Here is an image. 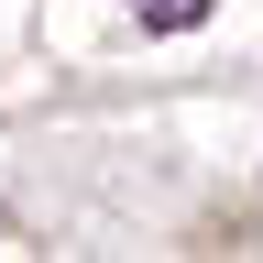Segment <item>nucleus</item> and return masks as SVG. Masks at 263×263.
<instances>
[{
    "label": "nucleus",
    "mask_w": 263,
    "mask_h": 263,
    "mask_svg": "<svg viewBox=\"0 0 263 263\" xmlns=\"http://www.w3.org/2000/svg\"><path fill=\"white\" fill-rule=\"evenodd\" d=\"M197 11H209V0H143V22H154V33H176V22H197Z\"/></svg>",
    "instance_id": "obj_1"
}]
</instances>
